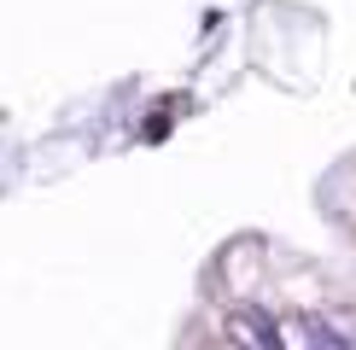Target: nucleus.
Instances as JSON below:
<instances>
[{
	"label": "nucleus",
	"instance_id": "obj_1",
	"mask_svg": "<svg viewBox=\"0 0 356 350\" xmlns=\"http://www.w3.org/2000/svg\"><path fill=\"white\" fill-rule=\"evenodd\" d=\"M234 339H269V344H275V327H269V321H251V315H240V321H234Z\"/></svg>",
	"mask_w": 356,
	"mask_h": 350
}]
</instances>
